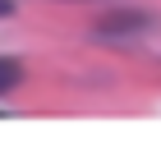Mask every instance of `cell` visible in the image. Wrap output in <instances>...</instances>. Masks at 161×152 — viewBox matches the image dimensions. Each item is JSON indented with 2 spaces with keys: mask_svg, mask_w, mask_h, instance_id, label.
I'll return each instance as SVG.
<instances>
[{
  "mask_svg": "<svg viewBox=\"0 0 161 152\" xmlns=\"http://www.w3.org/2000/svg\"><path fill=\"white\" fill-rule=\"evenodd\" d=\"M19 78H23V65L14 60V55H0V92H9Z\"/></svg>",
  "mask_w": 161,
  "mask_h": 152,
  "instance_id": "cell-1",
  "label": "cell"
},
{
  "mask_svg": "<svg viewBox=\"0 0 161 152\" xmlns=\"http://www.w3.org/2000/svg\"><path fill=\"white\" fill-rule=\"evenodd\" d=\"M14 9V0H0V19H5V14H9Z\"/></svg>",
  "mask_w": 161,
  "mask_h": 152,
  "instance_id": "cell-2",
  "label": "cell"
}]
</instances>
